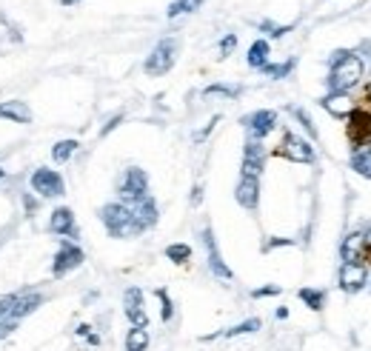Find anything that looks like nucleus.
Returning <instances> with one entry per match:
<instances>
[{"label": "nucleus", "mask_w": 371, "mask_h": 351, "mask_svg": "<svg viewBox=\"0 0 371 351\" xmlns=\"http://www.w3.org/2000/svg\"><path fill=\"white\" fill-rule=\"evenodd\" d=\"M365 75V63L360 55L340 49L332 57V72H329V91H340V95H349L354 86H360Z\"/></svg>", "instance_id": "1"}, {"label": "nucleus", "mask_w": 371, "mask_h": 351, "mask_svg": "<svg viewBox=\"0 0 371 351\" xmlns=\"http://www.w3.org/2000/svg\"><path fill=\"white\" fill-rule=\"evenodd\" d=\"M100 223L106 226V231L111 234V237H118V240H129V237H137V234H143L141 226L134 223V215H132V208L126 203H106L100 212H98Z\"/></svg>", "instance_id": "2"}, {"label": "nucleus", "mask_w": 371, "mask_h": 351, "mask_svg": "<svg viewBox=\"0 0 371 351\" xmlns=\"http://www.w3.org/2000/svg\"><path fill=\"white\" fill-rule=\"evenodd\" d=\"M177 49H180V43L174 37H163V40H157V46L149 52L146 63H143V72L149 78H163L169 75L174 63H177Z\"/></svg>", "instance_id": "3"}, {"label": "nucleus", "mask_w": 371, "mask_h": 351, "mask_svg": "<svg viewBox=\"0 0 371 351\" xmlns=\"http://www.w3.org/2000/svg\"><path fill=\"white\" fill-rule=\"evenodd\" d=\"M118 197L126 206H137L141 200H146L149 197V174L137 166L126 169L118 180Z\"/></svg>", "instance_id": "4"}, {"label": "nucleus", "mask_w": 371, "mask_h": 351, "mask_svg": "<svg viewBox=\"0 0 371 351\" xmlns=\"http://www.w3.org/2000/svg\"><path fill=\"white\" fill-rule=\"evenodd\" d=\"M29 189H32L37 197H49V200H52V197H63V195H66V180H63L60 172L40 166V169H35L32 177H29Z\"/></svg>", "instance_id": "5"}, {"label": "nucleus", "mask_w": 371, "mask_h": 351, "mask_svg": "<svg viewBox=\"0 0 371 351\" xmlns=\"http://www.w3.org/2000/svg\"><path fill=\"white\" fill-rule=\"evenodd\" d=\"M240 123L246 126L248 140H260V143H263V137H269L277 129V111L274 109H257V111L246 114Z\"/></svg>", "instance_id": "6"}, {"label": "nucleus", "mask_w": 371, "mask_h": 351, "mask_svg": "<svg viewBox=\"0 0 371 351\" xmlns=\"http://www.w3.org/2000/svg\"><path fill=\"white\" fill-rule=\"evenodd\" d=\"M277 154L286 157V160H291V163H314V160H317L314 146L309 143V140L297 137L294 132H286V134H283V143H280V149H277Z\"/></svg>", "instance_id": "7"}, {"label": "nucleus", "mask_w": 371, "mask_h": 351, "mask_svg": "<svg viewBox=\"0 0 371 351\" xmlns=\"http://www.w3.org/2000/svg\"><path fill=\"white\" fill-rule=\"evenodd\" d=\"M349 143H352V149L357 152V149H365L368 143H371V111H365V109H354L352 114H349Z\"/></svg>", "instance_id": "8"}, {"label": "nucleus", "mask_w": 371, "mask_h": 351, "mask_svg": "<svg viewBox=\"0 0 371 351\" xmlns=\"http://www.w3.org/2000/svg\"><path fill=\"white\" fill-rule=\"evenodd\" d=\"M83 260H86V254H83L80 246H75V243H63V246L57 249V254H55V260H52V277H66L69 271L80 269Z\"/></svg>", "instance_id": "9"}, {"label": "nucleus", "mask_w": 371, "mask_h": 351, "mask_svg": "<svg viewBox=\"0 0 371 351\" xmlns=\"http://www.w3.org/2000/svg\"><path fill=\"white\" fill-rule=\"evenodd\" d=\"M368 269H365V263H340V274H337V280H340V289L345 291V294H357V291H363L365 286H368Z\"/></svg>", "instance_id": "10"}, {"label": "nucleus", "mask_w": 371, "mask_h": 351, "mask_svg": "<svg viewBox=\"0 0 371 351\" xmlns=\"http://www.w3.org/2000/svg\"><path fill=\"white\" fill-rule=\"evenodd\" d=\"M203 246H206V257H208V271H212L217 280H235V274H231V269L226 266V260H223V254H220V249H217V240H215V231L212 228H203Z\"/></svg>", "instance_id": "11"}, {"label": "nucleus", "mask_w": 371, "mask_h": 351, "mask_svg": "<svg viewBox=\"0 0 371 351\" xmlns=\"http://www.w3.org/2000/svg\"><path fill=\"white\" fill-rule=\"evenodd\" d=\"M46 303V294L43 291H17V300H15V306L6 312L3 320H12V323H20L23 317H29L35 314L40 306Z\"/></svg>", "instance_id": "12"}, {"label": "nucleus", "mask_w": 371, "mask_h": 351, "mask_svg": "<svg viewBox=\"0 0 371 351\" xmlns=\"http://www.w3.org/2000/svg\"><path fill=\"white\" fill-rule=\"evenodd\" d=\"M263 166H266V146L260 143V140H246V146H243V172L240 174L260 177Z\"/></svg>", "instance_id": "13"}, {"label": "nucleus", "mask_w": 371, "mask_h": 351, "mask_svg": "<svg viewBox=\"0 0 371 351\" xmlns=\"http://www.w3.org/2000/svg\"><path fill=\"white\" fill-rule=\"evenodd\" d=\"M235 200L246 208V212H257V206H260V177L240 174V180L235 186Z\"/></svg>", "instance_id": "14"}, {"label": "nucleus", "mask_w": 371, "mask_h": 351, "mask_svg": "<svg viewBox=\"0 0 371 351\" xmlns=\"http://www.w3.org/2000/svg\"><path fill=\"white\" fill-rule=\"evenodd\" d=\"M123 314H126V320L132 325H143V329L149 325V314L143 309V289H137V286L126 289V294H123Z\"/></svg>", "instance_id": "15"}, {"label": "nucleus", "mask_w": 371, "mask_h": 351, "mask_svg": "<svg viewBox=\"0 0 371 351\" xmlns=\"http://www.w3.org/2000/svg\"><path fill=\"white\" fill-rule=\"evenodd\" d=\"M49 231L57 234V237H69L78 240V223H75V212L69 206H57L52 217H49Z\"/></svg>", "instance_id": "16"}, {"label": "nucleus", "mask_w": 371, "mask_h": 351, "mask_svg": "<svg viewBox=\"0 0 371 351\" xmlns=\"http://www.w3.org/2000/svg\"><path fill=\"white\" fill-rule=\"evenodd\" d=\"M132 208V215H134V223L141 226V231H146V228H154L157 226V220H160V208H157V200L149 195L146 200H141L137 206H129Z\"/></svg>", "instance_id": "17"}, {"label": "nucleus", "mask_w": 371, "mask_h": 351, "mask_svg": "<svg viewBox=\"0 0 371 351\" xmlns=\"http://www.w3.org/2000/svg\"><path fill=\"white\" fill-rule=\"evenodd\" d=\"M320 106L326 109L332 117H337V120H349V114L357 109L354 100L349 95H340V91H329V95L320 100Z\"/></svg>", "instance_id": "18"}, {"label": "nucleus", "mask_w": 371, "mask_h": 351, "mask_svg": "<svg viewBox=\"0 0 371 351\" xmlns=\"http://www.w3.org/2000/svg\"><path fill=\"white\" fill-rule=\"evenodd\" d=\"M0 120L26 126V123H32V109L23 100H3V103H0Z\"/></svg>", "instance_id": "19"}, {"label": "nucleus", "mask_w": 371, "mask_h": 351, "mask_svg": "<svg viewBox=\"0 0 371 351\" xmlns=\"http://www.w3.org/2000/svg\"><path fill=\"white\" fill-rule=\"evenodd\" d=\"M365 249H363V231H352L349 237L340 243V257L343 263H365Z\"/></svg>", "instance_id": "20"}, {"label": "nucleus", "mask_w": 371, "mask_h": 351, "mask_svg": "<svg viewBox=\"0 0 371 351\" xmlns=\"http://www.w3.org/2000/svg\"><path fill=\"white\" fill-rule=\"evenodd\" d=\"M269 55H271V46H269V40H266V37H260V40H254V43L248 46L246 63H248L251 69H263V66L269 63Z\"/></svg>", "instance_id": "21"}, {"label": "nucleus", "mask_w": 371, "mask_h": 351, "mask_svg": "<svg viewBox=\"0 0 371 351\" xmlns=\"http://www.w3.org/2000/svg\"><path fill=\"white\" fill-rule=\"evenodd\" d=\"M260 320L257 317H248V320H243V323H237V325H231V329H226V332H217V334H208V337H203V340H215V337H226V340H231V337H240V334H254V332H260Z\"/></svg>", "instance_id": "22"}, {"label": "nucleus", "mask_w": 371, "mask_h": 351, "mask_svg": "<svg viewBox=\"0 0 371 351\" xmlns=\"http://www.w3.org/2000/svg\"><path fill=\"white\" fill-rule=\"evenodd\" d=\"M149 343H152V337L143 325H132L126 332V351H149Z\"/></svg>", "instance_id": "23"}, {"label": "nucleus", "mask_w": 371, "mask_h": 351, "mask_svg": "<svg viewBox=\"0 0 371 351\" xmlns=\"http://www.w3.org/2000/svg\"><path fill=\"white\" fill-rule=\"evenodd\" d=\"M294 66H297V57H289V60H283V63H266L260 72H263L266 78H271V80H283V78H289V75L294 72Z\"/></svg>", "instance_id": "24"}, {"label": "nucleus", "mask_w": 371, "mask_h": 351, "mask_svg": "<svg viewBox=\"0 0 371 351\" xmlns=\"http://www.w3.org/2000/svg\"><path fill=\"white\" fill-rule=\"evenodd\" d=\"M297 297L306 303V309L311 312H323V306H326V291L323 289H300Z\"/></svg>", "instance_id": "25"}, {"label": "nucleus", "mask_w": 371, "mask_h": 351, "mask_svg": "<svg viewBox=\"0 0 371 351\" xmlns=\"http://www.w3.org/2000/svg\"><path fill=\"white\" fill-rule=\"evenodd\" d=\"M352 169H354L357 174H363V177L371 180V146L352 152Z\"/></svg>", "instance_id": "26"}, {"label": "nucleus", "mask_w": 371, "mask_h": 351, "mask_svg": "<svg viewBox=\"0 0 371 351\" xmlns=\"http://www.w3.org/2000/svg\"><path fill=\"white\" fill-rule=\"evenodd\" d=\"M78 149H80V143H78L75 137H69V140H57V143L52 146V160H55V163H66V160L72 157Z\"/></svg>", "instance_id": "27"}, {"label": "nucleus", "mask_w": 371, "mask_h": 351, "mask_svg": "<svg viewBox=\"0 0 371 351\" xmlns=\"http://www.w3.org/2000/svg\"><path fill=\"white\" fill-rule=\"evenodd\" d=\"M240 86H226V83H212V86H206L203 89V98H228V100H235L240 98Z\"/></svg>", "instance_id": "28"}, {"label": "nucleus", "mask_w": 371, "mask_h": 351, "mask_svg": "<svg viewBox=\"0 0 371 351\" xmlns=\"http://www.w3.org/2000/svg\"><path fill=\"white\" fill-rule=\"evenodd\" d=\"M166 257H169L172 263L183 266V263L192 260V246L189 243H172V246H166Z\"/></svg>", "instance_id": "29"}, {"label": "nucleus", "mask_w": 371, "mask_h": 351, "mask_svg": "<svg viewBox=\"0 0 371 351\" xmlns=\"http://www.w3.org/2000/svg\"><path fill=\"white\" fill-rule=\"evenodd\" d=\"M200 6H203V0H174V3H169L166 15H169V17H180V15H194Z\"/></svg>", "instance_id": "30"}, {"label": "nucleus", "mask_w": 371, "mask_h": 351, "mask_svg": "<svg viewBox=\"0 0 371 351\" xmlns=\"http://www.w3.org/2000/svg\"><path fill=\"white\" fill-rule=\"evenodd\" d=\"M289 111L297 117V120H300V126H303L306 132H309V137L311 140H317L320 134H317V126H314V120H311V117H309V111L303 109V106H289Z\"/></svg>", "instance_id": "31"}, {"label": "nucleus", "mask_w": 371, "mask_h": 351, "mask_svg": "<svg viewBox=\"0 0 371 351\" xmlns=\"http://www.w3.org/2000/svg\"><path fill=\"white\" fill-rule=\"evenodd\" d=\"M154 294H157V300H160V320H163V323H172V317H174V303H172L169 291H166V289H157Z\"/></svg>", "instance_id": "32"}, {"label": "nucleus", "mask_w": 371, "mask_h": 351, "mask_svg": "<svg viewBox=\"0 0 371 351\" xmlns=\"http://www.w3.org/2000/svg\"><path fill=\"white\" fill-rule=\"evenodd\" d=\"M291 29H294L291 23H289V26H280V23H271V20H263V23H260V32H263L266 37H271V40H280V37H286Z\"/></svg>", "instance_id": "33"}, {"label": "nucleus", "mask_w": 371, "mask_h": 351, "mask_svg": "<svg viewBox=\"0 0 371 351\" xmlns=\"http://www.w3.org/2000/svg\"><path fill=\"white\" fill-rule=\"evenodd\" d=\"M235 46H237V35H235V32H228V35L220 40V60H226L231 52H235Z\"/></svg>", "instance_id": "34"}, {"label": "nucleus", "mask_w": 371, "mask_h": 351, "mask_svg": "<svg viewBox=\"0 0 371 351\" xmlns=\"http://www.w3.org/2000/svg\"><path fill=\"white\" fill-rule=\"evenodd\" d=\"M280 291H283L280 286H260V289L251 291V297H254V300H263V297H277Z\"/></svg>", "instance_id": "35"}, {"label": "nucleus", "mask_w": 371, "mask_h": 351, "mask_svg": "<svg viewBox=\"0 0 371 351\" xmlns=\"http://www.w3.org/2000/svg\"><path fill=\"white\" fill-rule=\"evenodd\" d=\"M283 246H294L291 237H271L263 243V251H271V249H283Z\"/></svg>", "instance_id": "36"}, {"label": "nucleus", "mask_w": 371, "mask_h": 351, "mask_svg": "<svg viewBox=\"0 0 371 351\" xmlns=\"http://www.w3.org/2000/svg\"><path fill=\"white\" fill-rule=\"evenodd\" d=\"M220 123V117H212V120H208L206 123V129H200V132H194V143H203V140L208 137V134H212V129Z\"/></svg>", "instance_id": "37"}, {"label": "nucleus", "mask_w": 371, "mask_h": 351, "mask_svg": "<svg viewBox=\"0 0 371 351\" xmlns=\"http://www.w3.org/2000/svg\"><path fill=\"white\" fill-rule=\"evenodd\" d=\"M15 300H17V291H12V294H3V297H0V320H3V317H6V312L15 306Z\"/></svg>", "instance_id": "38"}, {"label": "nucleus", "mask_w": 371, "mask_h": 351, "mask_svg": "<svg viewBox=\"0 0 371 351\" xmlns=\"http://www.w3.org/2000/svg\"><path fill=\"white\" fill-rule=\"evenodd\" d=\"M120 123H123V114H114V117H111V120H109V123H106V126L100 129V137H106L109 132H114V129H118Z\"/></svg>", "instance_id": "39"}, {"label": "nucleus", "mask_w": 371, "mask_h": 351, "mask_svg": "<svg viewBox=\"0 0 371 351\" xmlns=\"http://www.w3.org/2000/svg\"><path fill=\"white\" fill-rule=\"evenodd\" d=\"M23 206H26V215H35L37 212V197H32V192H26V195H23Z\"/></svg>", "instance_id": "40"}, {"label": "nucleus", "mask_w": 371, "mask_h": 351, "mask_svg": "<svg viewBox=\"0 0 371 351\" xmlns=\"http://www.w3.org/2000/svg\"><path fill=\"white\" fill-rule=\"evenodd\" d=\"M15 329H17V323H12V320H0V340L9 337Z\"/></svg>", "instance_id": "41"}, {"label": "nucleus", "mask_w": 371, "mask_h": 351, "mask_svg": "<svg viewBox=\"0 0 371 351\" xmlns=\"http://www.w3.org/2000/svg\"><path fill=\"white\" fill-rule=\"evenodd\" d=\"M200 200H203V189H200V186H194V189H192V206H200Z\"/></svg>", "instance_id": "42"}, {"label": "nucleus", "mask_w": 371, "mask_h": 351, "mask_svg": "<svg viewBox=\"0 0 371 351\" xmlns=\"http://www.w3.org/2000/svg\"><path fill=\"white\" fill-rule=\"evenodd\" d=\"M75 332H78V337H89V334H91V325H89V323H80Z\"/></svg>", "instance_id": "43"}, {"label": "nucleus", "mask_w": 371, "mask_h": 351, "mask_svg": "<svg viewBox=\"0 0 371 351\" xmlns=\"http://www.w3.org/2000/svg\"><path fill=\"white\" fill-rule=\"evenodd\" d=\"M60 3H63V6H78L80 0H60Z\"/></svg>", "instance_id": "44"}, {"label": "nucleus", "mask_w": 371, "mask_h": 351, "mask_svg": "<svg viewBox=\"0 0 371 351\" xmlns=\"http://www.w3.org/2000/svg\"><path fill=\"white\" fill-rule=\"evenodd\" d=\"M6 177V169H0V180H3Z\"/></svg>", "instance_id": "45"}, {"label": "nucleus", "mask_w": 371, "mask_h": 351, "mask_svg": "<svg viewBox=\"0 0 371 351\" xmlns=\"http://www.w3.org/2000/svg\"><path fill=\"white\" fill-rule=\"evenodd\" d=\"M368 289H371V277H368Z\"/></svg>", "instance_id": "46"}]
</instances>
